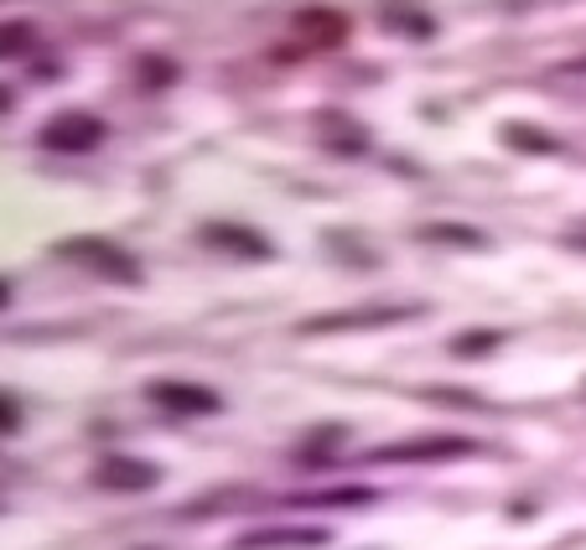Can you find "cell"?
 <instances>
[{"instance_id":"6da1fadb","label":"cell","mask_w":586,"mask_h":550,"mask_svg":"<svg viewBox=\"0 0 586 550\" xmlns=\"http://www.w3.org/2000/svg\"><path fill=\"white\" fill-rule=\"evenodd\" d=\"M99 136H104V125L94 120V115H63V120H52L47 130H42V140H47V146H63V151H88Z\"/></svg>"},{"instance_id":"7a4b0ae2","label":"cell","mask_w":586,"mask_h":550,"mask_svg":"<svg viewBox=\"0 0 586 550\" xmlns=\"http://www.w3.org/2000/svg\"><path fill=\"white\" fill-rule=\"evenodd\" d=\"M63 255H88V265L94 271H109L115 281H136V265L115 250V244H99V240H68V244H57Z\"/></svg>"},{"instance_id":"3957f363","label":"cell","mask_w":586,"mask_h":550,"mask_svg":"<svg viewBox=\"0 0 586 550\" xmlns=\"http://www.w3.org/2000/svg\"><path fill=\"white\" fill-rule=\"evenodd\" d=\"M99 483L104 488H151L156 473L146 463H125V457H115V463L99 467Z\"/></svg>"},{"instance_id":"277c9868","label":"cell","mask_w":586,"mask_h":550,"mask_svg":"<svg viewBox=\"0 0 586 550\" xmlns=\"http://www.w3.org/2000/svg\"><path fill=\"white\" fill-rule=\"evenodd\" d=\"M467 442H411V447H384L374 452L380 463H411V457H462Z\"/></svg>"},{"instance_id":"5b68a950","label":"cell","mask_w":586,"mask_h":550,"mask_svg":"<svg viewBox=\"0 0 586 550\" xmlns=\"http://www.w3.org/2000/svg\"><path fill=\"white\" fill-rule=\"evenodd\" d=\"M161 405H172V411H219V400L207 395V390H172V384H156L151 390Z\"/></svg>"},{"instance_id":"8992f818","label":"cell","mask_w":586,"mask_h":550,"mask_svg":"<svg viewBox=\"0 0 586 550\" xmlns=\"http://www.w3.org/2000/svg\"><path fill=\"white\" fill-rule=\"evenodd\" d=\"M207 244H228V250H244L249 260L265 255V240H255V234H244V229H207Z\"/></svg>"},{"instance_id":"52a82bcc","label":"cell","mask_w":586,"mask_h":550,"mask_svg":"<svg viewBox=\"0 0 586 550\" xmlns=\"http://www.w3.org/2000/svg\"><path fill=\"white\" fill-rule=\"evenodd\" d=\"M26 42V27H0V57H11L6 47H21Z\"/></svg>"},{"instance_id":"ba28073f","label":"cell","mask_w":586,"mask_h":550,"mask_svg":"<svg viewBox=\"0 0 586 550\" xmlns=\"http://www.w3.org/2000/svg\"><path fill=\"white\" fill-rule=\"evenodd\" d=\"M6 302H11V292H6V286H0V307H6Z\"/></svg>"},{"instance_id":"9c48e42d","label":"cell","mask_w":586,"mask_h":550,"mask_svg":"<svg viewBox=\"0 0 586 550\" xmlns=\"http://www.w3.org/2000/svg\"><path fill=\"white\" fill-rule=\"evenodd\" d=\"M0 109H6V88H0Z\"/></svg>"}]
</instances>
